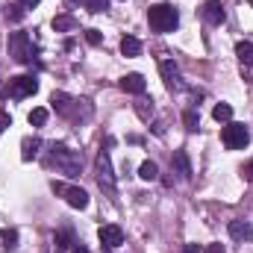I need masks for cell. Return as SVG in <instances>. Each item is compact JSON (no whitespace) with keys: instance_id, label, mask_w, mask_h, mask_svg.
Here are the masks:
<instances>
[{"instance_id":"obj_1","label":"cell","mask_w":253,"mask_h":253,"mask_svg":"<svg viewBox=\"0 0 253 253\" xmlns=\"http://www.w3.org/2000/svg\"><path fill=\"white\" fill-rule=\"evenodd\" d=\"M147 24L153 33H174L180 24V12L171 3H156L147 9Z\"/></svg>"},{"instance_id":"obj_2","label":"cell","mask_w":253,"mask_h":253,"mask_svg":"<svg viewBox=\"0 0 253 253\" xmlns=\"http://www.w3.org/2000/svg\"><path fill=\"white\" fill-rule=\"evenodd\" d=\"M50 159H53V165L62 171L65 177H80L83 174V156H80V150H71L65 144H53Z\"/></svg>"},{"instance_id":"obj_3","label":"cell","mask_w":253,"mask_h":253,"mask_svg":"<svg viewBox=\"0 0 253 253\" xmlns=\"http://www.w3.org/2000/svg\"><path fill=\"white\" fill-rule=\"evenodd\" d=\"M221 141L227 150H245L251 144V129L239 121H227V126L221 129Z\"/></svg>"},{"instance_id":"obj_4","label":"cell","mask_w":253,"mask_h":253,"mask_svg":"<svg viewBox=\"0 0 253 253\" xmlns=\"http://www.w3.org/2000/svg\"><path fill=\"white\" fill-rule=\"evenodd\" d=\"M94 174H97V183H100V189L106 191V194H115L112 159H109V153H106V150H100V153H97V159H94Z\"/></svg>"},{"instance_id":"obj_5","label":"cell","mask_w":253,"mask_h":253,"mask_svg":"<svg viewBox=\"0 0 253 253\" xmlns=\"http://www.w3.org/2000/svg\"><path fill=\"white\" fill-rule=\"evenodd\" d=\"M9 53L15 62H33V39L27 33H12L9 36Z\"/></svg>"},{"instance_id":"obj_6","label":"cell","mask_w":253,"mask_h":253,"mask_svg":"<svg viewBox=\"0 0 253 253\" xmlns=\"http://www.w3.org/2000/svg\"><path fill=\"white\" fill-rule=\"evenodd\" d=\"M39 91V80L36 77H12L9 80V85H6V94L9 97H15V100H21V97H30V94H36Z\"/></svg>"},{"instance_id":"obj_7","label":"cell","mask_w":253,"mask_h":253,"mask_svg":"<svg viewBox=\"0 0 253 253\" xmlns=\"http://www.w3.org/2000/svg\"><path fill=\"white\" fill-rule=\"evenodd\" d=\"M53 191L62 194L65 200H68V206H74V209H85V206H88V194L80 189V186H62V183H53Z\"/></svg>"},{"instance_id":"obj_8","label":"cell","mask_w":253,"mask_h":253,"mask_svg":"<svg viewBox=\"0 0 253 253\" xmlns=\"http://www.w3.org/2000/svg\"><path fill=\"white\" fill-rule=\"evenodd\" d=\"M97 239H100V245H103V248L115 251V248H121V245H124V230H121L118 224H103V227L97 230Z\"/></svg>"},{"instance_id":"obj_9","label":"cell","mask_w":253,"mask_h":253,"mask_svg":"<svg viewBox=\"0 0 253 253\" xmlns=\"http://www.w3.org/2000/svg\"><path fill=\"white\" fill-rule=\"evenodd\" d=\"M203 18H206V24L221 27L224 24V6H221V0H206L203 3Z\"/></svg>"},{"instance_id":"obj_10","label":"cell","mask_w":253,"mask_h":253,"mask_svg":"<svg viewBox=\"0 0 253 253\" xmlns=\"http://www.w3.org/2000/svg\"><path fill=\"white\" fill-rule=\"evenodd\" d=\"M50 103H53V109L59 112V115H65V118H71L74 115V97L71 94H65V91H53V97H50Z\"/></svg>"},{"instance_id":"obj_11","label":"cell","mask_w":253,"mask_h":253,"mask_svg":"<svg viewBox=\"0 0 253 253\" xmlns=\"http://www.w3.org/2000/svg\"><path fill=\"white\" fill-rule=\"evenodd\" d=\"M121 88H124L126 94H144L147 83H144L141 74H126V77H121Z\"/></svg>"},{"instance_id":"obj_12","label":"cell","mask_w":253,"mask_h":253,"mask_svg":"<svg viewBox=\"0 0 253 253\" xmlns=\"http://www.w3.org/2000/svg\"><path fill=\"white\" fill-rule=\"evenodd\" d=\"M159 71H162V77H165V85H168V88L180 85V68L171 62V59H162V62H159Z\"/></svg>"},{"instance_id":"obj_13","label":"cell","mask_w":253,"mask_h":253,"mask_svg":"<svg viewBox=\"0 0 253 253\" xmlns=\"http://www.w3.org/2000/svg\"><path fill=\"white\" fill-rule=\"evenodd\" d=\"M230 236L233 239H239V242H248V239H253V224L251 221H230Z\"/></svg>"},{"instance_id":"obj_14","label":"cell","mask_w":253,"mask_h":253,"mask_svg":"<svg viewBox=\"0 0 253 253\" xmlns=\"http://www.w3.org/2000/svg\"><path fill=\"white\" fill-rule=\"evenodd\" d=\"M171 165L177 168L180 180H191V162H189V156H186V150H174V159H171Z\"/></svg>"},{"instance_id":"obj_15","label":"cell","mask_w":253,"mask_h":253,"mask_svg":"<svg viewBox=\"0 0 253 253\" xmlns=\"http://www.w3.org/2000/svg\"><path fill=\"white\" fill-rule=\"evenodd\" d=\"M71 245H74V233H71V227L56 230V236H53V248H56V253H65Z\"/></svg>"},{"instance_id":"obj_16","label":"cell","mask_w":253,"mask_h":253,"mask_svg":"<svg viewBox=\"0 0 253 253\" xmlns=\"http://www.w3.org/2000/svg\"><path fill=\"white\" fill-rule=\"evenodd\" d=\"M39 147H42V141H39V138H24V141H21V159H24V162L36 159Z\"/></svg>"},{"instance_id":"obj_17","label":"cell","mask_w":253,"mask_h":253,"mask_svg":"<svg viewBox=\"0 0 253 253\" xmlns=\"http://www.w3.org/2000/svg\"><path fill=\"white\" fill-rule=\"evenodd\" d=\"M121 53H124V56H138V53H141V42H138L135 36H124V39H121Z\"/></svg>"},{"instance_id":"obj_18","label":"cell","mask_w":253,"mask_h":253,"mask_svg":"<svg viewBox=\"0 0 253 253\" xmlns=\"http://www.w3.org/2000/svg\"><path fill=\"white\" fill-rule=\"evenodd\" d=\"M236 56L242 65H253V44L251 42H239L236 44Z\"/></svg>"},{"instance_id":"obj_19","label":"cell","mask_w":253,"mask_h":253,"mask_svg":"<svg viewBox=\"0 0 253 253\" xmlns=\"http://www.w3.org/2000/svg\"><path fill=\"white\" fill-rule=\"evenodd\" d=\"M212 118H215L218 124H227V121H233V106H230V103H218V106L212 109Z\"/></svg>"},{"instance_id":"obj_20","label":"cell","mask_w":253,"mask_h":253,"mask_svg":"<svg viewBox=\"0 0 253 253\" xmlns=\"http://www.w3.org/2000/svg\"><path fill=\"white\" fill-rule=\"evenodd\" d=\"M138 177H141V180H147V183H153V180L159 177V165H156V162H150V159H147V162H141Z\"/></svg>"},{"instance_id":"obj_21","label":"cell","mask_w":253,"mask_h":253,"mask_svg":"<svg viewBox=\"0 0 253 253\" xmlns=\"http://www.w3.org/2000/svg\"><path fill=\"white\" fill-rule=\"evenodd\" d=\"M53 30H56V33L77 30V18H71V15H56V18H53Z\"/></svg>"},{"instance_id":"obj_22","label":"cell","mask_w":253,"mask_h":253,"mask_svg":"<svg viewBox=\"0 0 253 253\" xmlns=\"http://www.w3.org/2000/svg\"><path fill=\"white\" fill-rule=\"evenodd\" d=\"M0 239H3V248H6V251H15V248H18V230H9V227H6V230L0 233Z\"/></svg>"},{"instance_id":"obj_23","label":"cell","mask_w":253,"mask_h":253,"mask_svg":"<svg viewBox=\"0 0 253 253\" xmlns=\"http://www.w3.org/2000/svg\"><path fill=\"white\" fill-rule=\"evenodd\" d=\"M30 124L33 126H44L47 124V109H44V106H36V109L30 112Z\"/></svg>"},{"instance_id":"obj_24","label":"cell","mask_w":253,"mask_h":253,"mask_svg":"<svg viewBox=\"0 0 253 253\" xmlns=\"http://www.w3.org/2000/svg\"><path fill=\"white\" fill-rule=\"evenodd\" d=\"M183 124H186V129H191V132L197 129L200 121H197V112H194V109H186V112H183Z\"/></svg>"},{"instance_id":"obj_25","label":"cell","mask_w":253,"mask_h":253,"mask_svg":"<svg viewBox=\"0 0 253 253\" xmlns=\"http://www.w3.org/2000/svg\"><path fill=\"white\" fill-rule=\"evenodd\" d=\"M135 112H138V118H144V121H147V118L153 115V103H147V100H138V103H135Z\"/></svg>"},{"instance_id":"obj_26","label":"cell","mask_w":253,"mask_h":253,"mask_svg":"<svg viewBox=\"0 0 253 253\" xmlns=\"http://www.w3.org/2000/svg\"><path fill=\"white\" fill-rule=\"evenodd\" d=\"M88 12H106L109 9V0H85Z\"/></svg>"},{"instance_id":"obj_27","label":"cell","mask_w":253,"mask_h":253,"mask_svg":"<svg viewBox=\"0 0 253 253\" xmlns=\"http://www.w3.org/2000/svg\"><path fill=\"white\" fill-rule=\"evenodd\" d=\"M85 42H88V44H94V47H97V44H100V42H103V36H100V30H85Z\"/></svg>"},{"instance_id":"obj_28","label":"cell","mask_w":253,"mask_h":253,"mask_svg":"<svg viewBox=\"0 0 253 253\" xmlns=\"http://www.w3.org/2000/svg\"><path fill=\"white\" fill-rule=\"evenodd\" d=\"M12 124V118H9V112H0V132L6 129V126Z\"/></svg>"},{"instance_id":"obj_29","label":"cell","mask_w":253,"mask_h":253,"mask_svg":"<svg viewBox=\"0 0 253 253\" xmlns=\"http://www.w3.org/2000/svg\"><path fill=\"white\" fill-rule=\"evenodd\" d=\"M203 253H227V251H224V245H206Z\"/></svg>"},{"instance_id":"obj_30","label":"cell","mask_w":253,"mask_h":253,"mask_svg":"<svg viewBox=\"0 0 253 253\" xmlns=\"http://www.w3.org/2000/svg\"><path fill=\"white\" fill-rule=\"evenodd\" d=\"M242 174H245V180H251V183H253V159L245 165V171H242Z\"/></svg>"},{"instance_id":"obj_31","label":"cell","mask_w":253,"mask_h":253,"mask_svg":"<svg viewBox=\"0 0 253 253\" xmlns=\"http://www.w3.org/2000/svg\"><path fill=\"white\" fill-rule=\"evenodd\" d=\"M39 3H42V0H21L24 9H33V6H39Z\"/></svg>"},{"instance_id":"obj_32","label":"cell","mask_w":253,"mask_h":253,"mask_svg":"<svg viewBox=\"0 0 253 253\" xmlns=\"http://www.w3.org/2000/svg\"><path fill=\"white\" fill-rule=\"evenodd\" d=\"M71 253H88V248H85V245H74V251Z\"/></svg>"},{"instance_id":"obj_33","label":"cell","mask_w":253,"mask_h":253,"mask_svg":"<svg viewBox=\"0 0 253 253\" xmlns=\"http://www.w3.org/2000/svg\"><path fill=\"white\" fill-rule=\"evenodd\" d=\"M186 253H197V248H194V245H189V248H186Z\"/></svg>"},{"instance_id":"obj_34","label":"cell","mask_w":253,"mask_h":253,"mask_svg":"<svg viewBox=\"0 0 253 253\" xmlns=\"http://www.w3.org/2000/svg\"><path fill=\"white\" fill-rule=\"evenodd\" d=\"M68 3H85V0H68Z\"/></svg>"},{"instance_id":"obj_35","label":"cell","mask_w":253,"mask_h":253,"mask_svg":"<svg viewBox=\"0 0 253 253\" xmlns=\"http://www.w3.org/2000/svg\"><path fill=\"white\" fill-rule=\"evenodd\" d=\"M248 3H251V6H253V0H248Z\"/></svg>"}]
</instances>
